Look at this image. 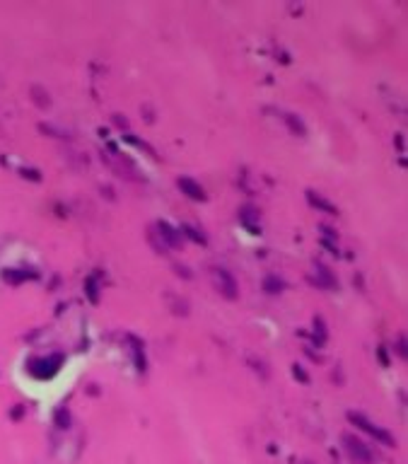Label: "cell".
Instances as JSON below:
<instances>
[{
	"mask_svg": "<svg viewBox=\"0 0 408 464\" xmlns=\"http://www.w3.org/2000/svg\"><path fill=\"white\" fill-rule=\"evenodd\" d=\"M182 232H186L189 238H191V240H196L198 244H203V242H206V238H203V235H198V230H193V227H184Z\"/></svg>",
	"mask_w": 408,
	"mask_h": 464,
	"instance_id": "8",
	"label": "cell"
},
{
	"mask_svg": "<svg viewBox=\"0 0 408 464\" xmlns=\"http://www.w3.org/2000/svg\"><path fill=\"white\" fill-rule=\"evenodd\" d=\"M350 421H355V423H360L365 430H369V433H372V435H377V438H379V440H384V443H387V445H394L391 435H389V433H384V430H379V428H374V425H372V423H367V421H365L363 416L350 414Z\"/></svg>",
	"mask_w": 408,
	"mask_h": 464,
	"instance_id": "3",
	"label": "cell"
},
{
	"mask_svg": "<svg viewBox=\"0 0 408 464\" xmlns=\"http://www.w3.org/2000/svg\"><path fill=\"white\" fill-rule=\"evenodd\" d=\"M179 187H182L191 198H196V201H203V198H206V191H203V187H198V184L193 182V179H179Z\"/></svg>",
	"mask_w": 408,
	"mask_h": 464,
	"instance_id": "4",
	"label": "cell"
},
{
	"mask_svg": "<svg viewBox=\"0 0 408 464\" xmlns=\"http://www.w3.org/2000/svg\"><path fill=\"white\" fill-rule=\"evenodd\" d=\"M345 443H348V450L353 452V457H360L363 462H369V452L363 447V443H358V440L350 438V435H345Z\"/></svg>",
	"mask_w": 408,
	"mask_h": 464,
	"instance_id": "5",
	"label": "cell"
},
{
	"mask_svg": "<svg viewBox=\"0 0 408 464\" xmlns=\"http://www.w3.org/2000/svg\"><path fill=\"white\" fill-rule=\"evenodd\" d=\"M160 230H162V238H167V242L172 244V247H177L179 240H182V238H179V235H177V232H174L172 227L167 225V222H160Z\"/></svg>",
	"mask_w": 408,
	"mask_h": 464,
	"instance_id": "6",
	"label": "cell"
},
{
	"mask_svg": "<svg viewBox=\"0 0 408 464\" xmlns=\"http://www.w3.org/2000/svg\"><path fill=\"white\" fill-rule=\"evenodd\" d=\"M215 286L220 293H225L227 297H237V283L235 278L230 276V271H225V268H215Z\"/></svg>",
	"mask_w": 408,
	"mask_h": 464,
	"instance_id": "2",
	"label": "cell"
},
{
	"mask_svg": "<svg viewBox=\"0 0 408 464\" xmlns=\"http://www.w3.org/2000/svg\"><path fill=\"white\" fill-rule=\"evenodd\" d=\"M286 121L292 126V131H295V134H305V126H302L300 121H295V116H292V114H288V116H286Z\"/></svg>",
	"mask_w": 408,
	"mask_h": 464,
	"instance_id": "7",
	"label": "cell"
},
{
	"mask_svg": "<svg viewBox=\"0 0 408 464\" xmlns=\"http://www.w3.org/2000/svg\"><path fill=\"white\" fill-rule=\"evenodd\" d=\"M58 366H61V356H54V358H44V361H34L30 366V370L34 372L36 377H51L58 372Z\"/></svg>",
	"mask_w": 408,
	"mask_h": 464,
	"instance_id": "1",
	"label": "cell"
}]
</instances>
